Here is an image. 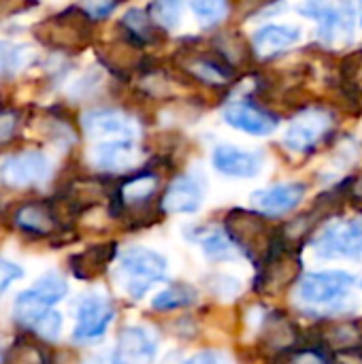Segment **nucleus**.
I'll use <instances>...</instances> for the list:
<instances>
[{
  "mask_svg": "<svg viewBox=\"0 0 362 364\" xmlns=\"http://www.w3.org/2000/svg\"><path fill=\"white\" fill-rule=\"evenodd\" d=\"M119 273L124 277V288L132 299H141L151 284L162 282L166 273V260L154 250L130 247L122 254Z\"/></svg>",
  "mask_w": 362,
  "mask_h": 364,
  "instance_id": "obj_1",
  "label": "nucleus"
},
{
  "mask_svg": "<svg viewBox=\"0 0 362 364\" xmlns=\"http://www.w3.org/2000/svg\"><path fill=\"white\" fill-rule=\"evenodd\" d=\"M36 38L55 49H81L90 41V17L83 9H68L36 26Z\"/></svg>",
  "mask_w": 362,
  "mask_h": 364,
  "instance_id": "obj_2",
  "label": "nucleus"
},
{
  "mask_svg": "<svg viewBox=\"0 0 362 364\" xmlns=\"http://www.w3.org/2000/svg\"><path fill=\"white\" fill-rule=\"evenodd\" d=\"M51 175V164L41 151H23L0 162V181L9 188H30Z\"/></svg>",
  "mask_w": 362,
  "mask_h": 364,
  "instance_id": "obj_3",
  "label": "nucleus"
},
{
  "mask_svg": "<svg viewBox=\"0 0 362 364\" xmlns=\"http://www.w3.org/2000/svg\"><path fill=\"white\" fill-rule=\"evenodd\" d=\"M303 15L318 21V32L324 43H335L337 38H352L354 32V6L352 4H324L307 2L299 9Z\"/></svg>",
  "mask_w": 362,
  "mask_h": 364,
  "instance_id": "obj_4",
  "label": "nucleus"
},
{
  "mask_svg": "<svg viewBox=\"0 0 362 364\" xmlns=\"http://www.w3.org/2000/svg\"><path fill=\"white\" fill-rule=\"evenodd\" d=\"M226 235L247 256H258V245H260L262 258H265V254L269 252L273 243V239H267L265 220L247 211H233L226 218Z\"/></svg>",
  "mask_w": 362,
  "mask_h": 364,
  "instance_id": "obj_5",
  "label": "nucleus"
},
{
  "mask_svg": "<svg viewBox=\"0 0 362 364\" xmlns=\"http://www.w3.org/2000/svg\"><path fill=\"white\" fill-rule=\"evenodd\" d=\"M314 250L320 258H356L362 254V222L331 224L314 241Z\"/></svg>",
  "mask_w": 362,
  "mask_h": 364,
  "instance_id": "obj_6",
  "label": "nucleus"
},
{
  "mask_svg": "<svg viewBox=\"0 0 362 364\" xmlns=\"http://www.w3.org/2000/svg\"><path fill=\"white\" fill-rule=\"evenodd\" d=\"M354 284V277L346 271L309 273L299 284V296L312 305H324L341 299Z\"/></svg>",
  "mask_w": 362,
  "mask_h": 364,
  "instance_id": "obj_7",
  "label": "nucleus"
},
{
  "mask_svg": "<svg viewBox=\"0 0 362 364\" xmlns=\"http://www.w3.org/2000/svg\"><path fill=\"white\" fill-rule=\"evenodd\" d=\"M113 320V307L109 299L100 294H87L81 299L77 309L75 341H92L105 335L109 322Z\"/></svg>",
  "mask_w": 362,
  "mask_h": 364,
  "instance_id": "obj_8",
  "label": "nucleus"
},
{
  "mask_svg": "<svg viewBox=\"0 0 362 364\" xmlns=\"http://www.w3.org/2000/svg\"><path fill=\"white\" fill-rule=\"evenodd\" d=\"M156 337L143 326H130L122 331L113 364H149L156 356Z\"/></svg>",
  "mask_w": 362,
  "mask_h": 364,
  "instance_id": "obj_9",
  "label": "nucleus"
},
{
  "mask_svg": "<svg viewBox=\"0 0 362 364\" xmlns=\"http://www.w3.org/2000/svg\"><path fill=\"white\" fill-rule=\"evenodd\" d=\"M224 122L237 130H243V132H250L256 136L271 134L277 128L275 115H271L265 109H260L252 102H245V100L230 102L224 109Z\"/></svg>",
  "mask_w": 362,
  "mask_h": 364,
  "instance_id": "obj_10",
  "label": "nucleus"
},
{
  "mask_svg": "<svg viewBox=\"0 0 362 364\" xmlns=\"http://www.w3.org/2000/svg\"><path fill=\"white\" fill-rule=\"evenodd\" d=\"M329 126H331V117L324 111H316V109L307 111L290 124L284 145L290 151H307L322 139Z\"/></svg>",
  "mask_w": 362,
  "mask_h": 364,
  "instance_id": "obj_11",
  "label": "nucleus"
},
{
  "mask_svg": "<svg viewBox=\"0 0 362 364\" xmlns=\"http://www.w3.org/2000/svg\"><path fill=\"white\" fill-rule=\"evenodd\" d=\"M213 166L228 177L250 179L256 177L262 168V156L256 151L241 149L237 145H220L213 151Z\"/></svg>",
  "mask_w": 362,
  "mask_h": 364,
  "instance_id": "obj_12",
  "label": "nucleus"
},
{
  "mask_svg": "<svg viewBox=\"0 0 362 364\" xmlns=\"http://www.w3.org/2000/svg\"><path fill=\"white\" fill-rule=\"evenodd\" d=\"M83 130L92 136H119V139H132L137 126L134 122L115 109H96L83 115L81 119Z\"/></svg>",
  "mask_w": 362,
  "mask_h": 364,
  "instance_id": "obj_13",
  "label": "nucleus"
},
{
  "mask_svg": "<svg viewBox=\"0 0 362 364\" xmlns=\"http://www.w3.org/2000/svg\"><path fill=\"white\" fill-rule=\"evenodd\" d=\"M305 196L303 183H280L252 194V205L269 215H282L294 209Z\"/></svg>",
  "mask_w": 362,
  "mask_h": 364,
  "instance_id": "obj_14",
  "label": "nucleus"
},
{
  "mask_svg": "<svg viewBox=\"0 0 362 364\" xmlns=\"http://www.w3.org/2000/svg\"><path fill=\"white\" fill-rule=\"evenodd\" d=\"M92 162L100 171H130L139 162V147L128 139L105 141L92 149Z\"/></svg>",
  "mask_w": 362,
  "mask_h": 364,
  "instance_id": "obj_15",
  "label": "nucleus"
},
{
  "mask_svg": "<svg viewBox=\"0 0 362 364\" xmlns=\"http://www.w3.org/2000/svg\"><path fill=\"white\" fill-rule=\"evenodd\" d=\"M203 205V188L194 177H177L164 198H162V209L166 213H194Z\"/></svg>",
  "mask_w": 362,
  "mask_h": 364,
  "instance_id": "obj_16",
  "label": "nucleus"
},
{
  "mask_svg": "<svg viewBox=\"0 0 362 364\" xmlns=\"http://www.w3.org/2000/svg\"><path fill=\"white\" fill-rule=\"evenodd\" d=\"M301 38V30L297 26L286 23H269L254 34V47L260 55H269L282 49L292 47Z\"/></svg>",
  "mask_w": 362,
  "mask_h": 364,
  "instance_id": "obj_17",
  "label": "nucleus"
},
{
  "mask_svg": "<svg viewBox=\"0 0 362 364\" xmlns=\"http://www.w3.org/2000/svg\"><path fill=\"white\" fill-rule=\"evenodd\" d=\"M113 256H115V245L107 243V245H96V247H90L83 254L73 256L68 260V264H70V271H73L75 277L90 279V277L100 275L107 269V264L113 260Z\"/></svg>",
  "mask_w": 362,
  "mask_h": 364,
  "instance_id": "obj_18",
  "label": "nucleus"
},
{
  "mask_svg": "<svg viewBox=\"0 0 362 364\" xmlns=\"http://www.w3.org/2000/svg\"><path fill=\"white\" fill-rule=\"evenodd\" d=\"M15 224L30 235L45 237L58 226V218L51 207L32 203V205H23L21 209L15 211Z\"/></svg>",
  "mask_w": 362,
  "mask_h": 364,
  "instance_id": "obj_19",
  "label": "nucleus"
},
{
  "mask_svg": "<svg viewBox=\"0 0 362 364\" xmlns=\"http://www.w3.org/2000/svg\"><path fill=\"white\" fill-rule=\"evenodd\" d=\"M194 241H198L205 250V254L211 260H235L237 258V245L230 241V237L222 228H203L192 232Z\"/></svg>",
  "mask_w": 362,
  "mask_h": 364,
  "instance_id": "obj_20",
  "label": "nucleus"
},
{
  "mask_svg": "<svg viewBox=\"0 0 362 364\" xmlns=\"http://www.w3.org/2000/svg\"><path fill=\"white\" fill-rule=\"evenodd\" d=\"M47 311H51V307H49L45 301H41V299L36 296V292L30 288V290H26V292H21V294L17 296L15 307H13V318H15L17 324L34 328V326L38 324V320H41Z\"/></svg>",
  "mask_w": 362,
  "mask_h": 364,
  "instance_id": "obj_21",
  "label": "nucleus"
},
{
  "mask_svg": "<svg viewBox=\"0 0 362 364\" xmlns=\"http://www.w3.org/2000/svg\"><path fill=\"white\" fill-rule=\"evenodd\" d=\"M122 26L126 28V34L132 36L137 43H151V41H156V26H154L151 17L147 13H143L141 9H130L124 15Z\"/></svg>",
  "mask_w": 362,
  "mask_h": 364,
  "instance_id": "obj_22",
  "label": "nucleus"
},
{
  "mask_svg": "<svg viewBox=\"0 0 362 364\" xmlns=\"http://www.w3.org/2000/svg\"><path fill=\"white\" fill-rule=\"evenodd\" d=\"M158 186V179L156 175L151 173H143V175H137L134 179H130L128 183H124L119 188V198L124 205H137V203H143L147 200L154 190Z\"/></svg>",
  "mask_w": 362,
  "mask_h": 364,
  "instance_id": "obj_23",
  "label": "nucleus"
},
{
  "mask_svg": "<svg viewBox=\"0 0 362 364\" xmlns=\"http://www.w3.org/2000/svg\"><path fill=\"white\" fill-rule=\"evenodd\" d=\"M6 364H49V356L34 341L17 339L9 352Z\"/></svg>",
  "mask_w": 362,
  "mask_h": 364,
  "instance_id": "obj_24",
  "label": "nucleus"
},
{
  "mask_svg": "<svg viewBox=\"0 0 362 364\" xmlns=\"http://www.w3.org/2000/svg\"><path fill=\"white\" fill-rule=\"evenodd\" d=\"M196 301V292L192 288H183V286H177V288H171V290H164L160 292L156 299H154V309L158 311H169V309H179V307H186L190 303Z\"/></svg>",
  "mask_w": 362,
  "mask_h": 364,
  "instance_id": "obj_25",
  "label": "nucleus"
},
{
  "mask_svg": "<svg viewBox=\"0 0 362 364\" xmlns=\"http://www.w3.org/2000/svg\"><path fill=\"white\" fill-rule=\"evenodd\" d=\"M32 290L36 292V296H38L41 301H45V303L51 307V305L60 303V301L66 296V282H64L60 275L49 273V275L41 277V279L34 284Z\"/></svg>",
  "mask_w": 362,
  "mask_h": 364,
  "instance_id": "obj_26",
  "label": "nucleus"
},
{
  "mask_svg": "<svg viewBox=\"0 0 362 364\" xmlns=\"http://www.w3.org/2000/svg\"><path fill=\"white\" fill-rule=\"evenodd\" d=\"M190 6H192L194 15L198 17V21L207 28L220 23L230 11V6L220 0H198V2H192Z\"/></svg>",
  "mask_w": 362,
  "mask_h": 364,
  "instance_id": "obj_27",
  "label": "nucleus"
},
{
  "mask_svg": "<svg viewBox=\"0 0 362 364\" xmlns=\"http://www.w3.org/2000/svg\"><path fill=\"white\" fill-rule=\"evenodd\" d=\"M149 17L154 23L166 28V30H173L179 26V17H181V4L179 2H173V0H166V2H154L149 6Z\"/></svg>",
  "mask_w": 362,
  "mask_h": 364,
  "instance_id": "obj_28",
  "label": "nucleus"
},
{
  "mask_svg": "<svg viewBox=\"0 0 362 364\" xmlns=\"http://www.w3.org/2000/svg\"><path fill=\"white\" fill-rule=\"evenodd\" d=\"M361 341V333L356 331V326L352 324H339L333 326L326 333V343L329 346H344V348H352Z\"/></svg>",
  "mask_w": 362,
  "mask_h": 364,
  "instance_id": "obj_29",
  "label": "nucleus"
},
{
  "mask_svg": "<svg viewBox=\"0 0 362 364\" xmlns=\"http://www.w3.org/2000/svg\"><path fill=\"white\" fill-rule=\"evenodd\" d=\"M36 328V333L43 337V339H49V341H53V339H58L60 337V331H62V316L58 314V311H47L41 320H38V324L34 326Z\"/></svg>",
  "mask_w": 362,
  "mask_h": 364,
  "instance_id": "obj_30",
  "label": "nucleus"
},
{
  "mask_svg": "<svg viewBox=\"0 0 362 364\" xmlns=\"http://www.w3.org/2000/svg\"><path fill=\"white\" fill-rule=\"evenodd\" d=\"M21 277H23V269H21V267H17V264L11 262V260L0 258V294H2L13 282H17V279H21Z\"/></svg>",
  "mask_w": 362,
  "mask_h": 364,
  "instance_id": "obj_31",
  "label": "nucleus"
},
{
  "mask_svg": "<svg viewBox=\"0 0 362 364\" xmlns=\"http://www.w3.org/2000/svg\"><path fill=\"white\" fill-rule=\"evenodd\" d=\"M17 124H19V115L15 111L0 113V143H6L9 139H13Z\"/></svg>",
  "mask_w": 362,
  "mask_h": 364,
  "instance_id": "obj_32",
  "label": "nucleus"
},
{
  "mask_svg": "<svg viewBox=\"0 0 362 364\" xmlns=\"http://www.w3.org/2000/svg\"><path fill=\"white\" fill-rule=\"evenodd\" d=\"M181 364H226V356L215 350H205V352L194 354L192 358H188Z\"/></svg>",
  "mask_w": 362,
  "mask_h": 364,
  "instance_id": "obj_33",
  "label": "nucleus"
},
{
  "mask_svg": "<svg viewBox=\"0 0 362 364\" xmlns=\"http://www.w3.org/2000/svg\"><path fill=\"white\" fill-rule=\"evenodd\" d=\"M17 58H19V51H13V47L0 41V75L17 66Z\"/></svg>",
  "mask_w": 362,
  "mask_h": 364,
  "instance_id": "obj_34",
  "label": "nucleus"
},
{
  "mask_svg": "<svg viewBox=\"0 0 362 364\" xmlns=\"http://www.w3.org/2000/svg\"><path fill=\"white\" fill-rule=\"evenodd\" d=\"M115 6H117V4H113V2H96V4H85L83 11H85V15H87L90 19H102V17H107L111 11H115Z\"/></svg>",
  "mask_w": 362,
  "mask_h": 364,
  "instance_id": "obj_35",
  "label": "nucleus"
},
{
  "mask_svg": "<svg viewBox=\"0 0 362 364\" xmlns=\"http://www.w3.org/2000/svg\"><path fill=\"white\" fill-rule=\"evenodd\" d=\"M294 363L297 364H324V360H322V356H320V354H316V352H307V354H301V356H297V358H294Z\"/></svg>",
  "mask_w": 362,
  "mask_h": 364,
  "instance_id": "obj_36",
  "label": "nucleus"
},
{
  "mask_svg": "<svg viewBox=\"0 0 362 364\" xmlns=\"http://www.w3.org/2000/svg\"><path fill=\"white\" fill-rule=\"evenodd\" d=\"M352 196H354L356 203H362V177L356 181V186L352 188Z\"/></svg>",
  "mask_w": 362,
  "mask_h": 364,
  "instance_id": "obj_37",
  "label": "nucleus"
},
{
  "mask_svg": "<svg viewBox=\"0 0 362 364\" xmlns=\"http://www.w3.org/2000/svg\"><path fill=\"white\" fill-rule=\"evenodd\" d=\"M83 364H111V363H107L102 356H94V358H90V360H85Z\"/></svg>",
  "mask_w": 362,
  "mask_h": 364,
  "instance_id": "obj_38",
  "label": "nucleus"
},
{
  "mask_svg": "<svg viewBox=\"0 0 362 364\" xmlns=\"http://www.w3.org/2000/svg\"><path fill=\"white\" fill-rule=\"evenodd\" d=\"M358 9H361V23H362V4H361V6H358Z\"/></svg>",
  "mask_w": 362,
  "mask_h": 364,
  "instance_id": "obj_39",
  "label": "nucleus"
}]
</instances>
